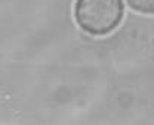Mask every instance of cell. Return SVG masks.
Instances as JSON below:
<instances>
[{
    "label": "cell",
    "mask_w": 154,
    "mask_h": 125,
    "mask_svg": "<svg viewBox=\"0 0 154 125\" xmlns=\"http://www.w3.org/2000/svg\"><path fill=\"white\" fill-rule=\"evenodd\" d=\"M74 15L79 27L89 34H108L123 18L122 0H77Z\"/></svg>",
    "instance_id": "1"
},
{
    "label": "cell",
    "mask_w": 154,
    "mask_h": 125,
    "mask_svg": "<svg viewBox=\"0 0 154 125\" xmlns=\"http://www.w3.org/2000/svg\"><path fill=\"white\" fill-rule=\"evenodd\" d=\"M128 3L141 13H148V15L154 13V0H128Z\"/></svg>",
    "instance_id": "2"
}]
</instances>
